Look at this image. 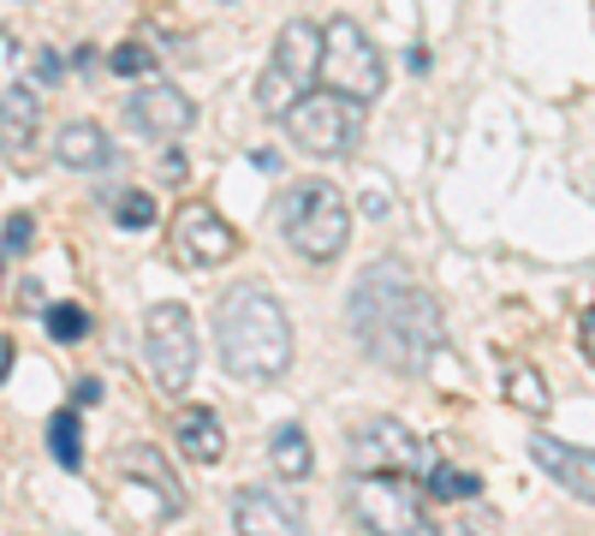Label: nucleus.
Listing matches in <instances>:
<instances>
[{"label": "nucleus", "mask_w": 595, "mask_h": 536, "mask_svg": "<svg viewBox=\"0 0 595 536\" xmlns=\"http://www.w3.org/2000/svg\"><path fill=\"white\" fill-rule=\"evenodd\" d=\"M345 316H352L357 346L394 375H429L447 358L441 310H434V298L417 286V274L399 256H382V263H370L357 274Z\"/></svg>", "instance_id": "1"}, {"label": "nucleus", "mask_w": 595, "mask_h": 536, "mask_svg": "<svg viewBox=\"0 0 595 536\" xmlns=\"http://www.w3.org/2000/svg\"><path fill=\"white\" fill-rule=\"evenodd\" d=\"M214 352L232 382L268 387L293 370V316L268 286H232L214 304Z\"/></svg>", "instance_id": "2"}, {"label": "nucleus", "mask_w": 595, "mask_h": 536, "mask_svg": "<svg viewBox=\"0 0 595 536\" xmlns=\"http://www.w3.org/2000/svg\"><path fill=\"white\" fill-rule=\"evenodd\" d=\"M280 239L293 244L304 263H333L352 239V209L328 179H304L280 197Z\"/></svg>", "instance_id": "3"}, {"label": "nucleus", "mask_w": 595, "mask_h": 536, "mask_svg": "<svg viewBox=\"0 0 595 536\" xmlns=\"http://www.w3.org/2000/svg\"><path fill=\"white\" fill-rule=\"evenodd\" d=\"M316 78H322V24L293 19L274 36V54H268L263 78H256V108L286 120V113L316 90Z\"/></svg>", "instance_id": "4"}, {"label": "nucleus", "mask_w": 595, "mask_h": 536, "mask_svg": "<svg viewBox=\"0 0 595 536\" xmlns=\"http://www.w3.org/2000/svg\"><path fill=\"white\" fill-rule=\"evenodd\" d=\"M286 138H293L304 155H316V162H340V155H352L357 143H364V101H352V96L322 84V90H310L286 113Z\"/></svg>", "instance_id": "5"}, {"label": "nucleus", "mask_w": 595, "mask_h": 536, "mask_svg": "<svg viewBox=\"0 0 595 536\" xmlns=\"http://www.w3.org/2000/svg\"><path fill=\"white\" fill-rule=\"evenodd\" d=\"M143 358H150V375L162 394H185L202 370L197 352V322L185 304H150L143 310Z\"/></svg>", "instance_id": "6"}, {"label": "nucleus", "mask_w": 595, "mask_h": 536, "mask_svg": "<svg viewBox=\"0 0 595 536\" xmlns=\"http://www.w3.org/2000/svg\"><path fill=\"white\" fill-rule=\"evenodd\" d=\"M322 78L328 90L352 96V101H375L387 84V61L375 48V36L357 19H333L322 24Z\"/></svg>", "instance_id": "7"}, {"label": "nucleus", "mask_w": 595, "mask_h": 536, "mask_svg": "<svg viewBox=\"0 0 595 536\" xmlns=\"http://www.w3.org/2000/svg\"><path fill=\"white\" fill-rule=\"evenodd\" d=\"M352 466L370 477H429L434 471V447L417 441L399 417H364L352 424Z\"/></svg>", "instance_id": "8"}, {"label": "nucleus", "mask_w": 595, "mask_h": 536, "mask_svg": "<svg viewBox=\"0 0 595 536\" xmlns=\"http://www.w3.org/2000/svg\"><path fill=\"white\" fill-rule=\"evenodd\" d=\"M345 506H352V518L370 536H441V530L429 525V513L417 506V495L405 483H394V477L357 471L352 489H345Z\"/></svg>", "instance_id": "9"}, {"label": "nucleus", "mask_w": 595, "mask_h": 536, "mask_svg": "<svg viewBox=\"0 0 595 536\" xmlns=\"http://www.w3.org/2000/svg\"><path fill=\"white\" fill-rule=\"evenodd\" d=\"M173 256H179L185 269H221L239 256V233H232L209 203H185V209L173 215Z\"/></svg>", "instance_id": "10"}, {"label": "nucleus", "mask_w": 595, "mask_h": 536, "mask_svg": "<svg viewBox=\"0 0 595 536\" xmlns=\"http://www.w3.org/2000/svg\"><path fill=\"white\" fill-rule=\"evenodd\" d=\"M125 120H132V132L155 143H179L197 125V101L179 84H143V90L125 96Z\"/></svg>", "instance_id": "11"}, {"label": "nucleus", "mask_w": 595, "mask_h": 536, "mask_svg": "<svg viewBox=\"0 0 595 536\" xmlns=\"http://www.w3.org/2000/svg\"><path fill=\"white\" fill-rule=\"evenodd\" d=\"M530 459L554 477L572 501H590L595 506V453H590V447H572V441H560V436H536L530 441Z\"/></svg>", "instance_id": "12"}, {"label": "nucleus", "mask_w": 595, "mask_h": 536, "mask_svg": "<svg viewBox=\"0 0 595 536\" xmlns=\"http://www.w3.org/2000/svg\"><path fill=\"white\" fill-rule=\"evenodd\" d=\"M232 530L239 536H304V518L293 501L268 495V489H239L232 495Z\"/></svg>", "instance_id": "13"}, {"label": "nucleus", "mask_w": 595, "mask_h": 536, "mask_svg": "<svg viewBox=\"0 0 595 536\" xmlns=\"http://www.w3.org/2000/svg\"><path fill=\"white\" fill-rule=\"evenodd\" d=\"M54 162L71 167V173H96L113 162V138L101 132L96 120H66L60 132H54Z\"/></svg>", "instance_id": "14"}, {"label": "nucleus", "mask_w": 595, "mask_h": 536, "mask_svg": "<svg viewBox=\"0 0 595 536\" xmlns=\"http://www.w3.org/2000/svg\"><path fill=\"white\" fill-rule=\"evenodd\" d=\"M36 125H42V101H36V90H24V84L0 90V150L24 155V150L36 143Z\"/></svg>", "instance_id": "15"}, {"label": "nucleus", "mask_w": 595, "mask_h": 536, "mask_svg": "<svg viewBox=\"0 0 595 536\" xmlns=\"http://www.w3.org/2000/svg\"><path fill=\"white\" fill-rule=\"evenodd\" d=\"M179 447H185L191 466H221V459H227L221 417H214L209 405H185V412H179Z\"/></svg>", "instance_id": "16"}, {"label": "nucleus", "mask_w": 595, "mask_h": 536, "mask_svg": "<svg viewBox=\"0 0 595 536\" xmlns=\"http://www.w3.org/2000/svg\"><path fill=\"white\" fill-rule=\"evenodd\" d=\"M506 405H513V412H525V417H548V382H542V370H530V364L506 370Z\"/></svg>", "instance_id": "17"}, {"label": "nucleus", "mask_w": 595, "mask_h": 536, "mask_svg": "<svg viewBox=\"0 0 595 536\" xmlns=\"http://www.w3.org/2000/svg\"><path fill=\"white\" fill-rule=\"evenodd\" d=\"M268 453H274V466H280L286 477H310L316 471V453H310V436H304L298 424H286V429H274V441H268Z\"/></svg>", "instance_id": "18"}, {"label": "nucleus", "mask_w": 595, "mask_h": 536, "mask_svg": "<svg viewBox=\"0 0 595 536\" xmlns=\"http://www.w3.org/2000/svg\"><path fill=\"white\" fill-rule=\"evenodd\" d=\"M48 447H54V459H60L66 471L84 466V424H78V412H54L48 417Z\"/></svg>", "instance_id": "19"}, {"label": "nucleus", "mask_w": 595, "mask_h": 536, "mask_svg": "<svg viewBox=\"0 0 595 536\" xmlns=\"http://www.w3.org/2000/svg\"><path fill=\"white\" fill-rule=\"evenodd\" d=\"M48 335L60 340V346H78L84 335H90V316H84V304H48Z\"/></svg>", "instance_id": "20"}, {"label": "nucleus", "mask_w": 595, "mask_h": 536, "mask_svg": "<svg viewBox=\"0 0 595 536\" xmlns=\"http://www.w3.org/2000/svg\"><path fill=\"white\" fill-rule=\"evenodd\" d=\"M108 66L120 72V78H150V72H155V48H150V42H120V48L108 54Z\"/></svg>", "instance_id": "21"}, {"label": "nucleus", "mask_w": 595, "mask_h": 536, "mask_svg": "<svg viewBox=\"0 0 595 536\" xmlns=\"http://www.w3.org/2000/svg\"><path fill=\"white\" fill-rule=\"evenodd\" d=\"M429 489H434V495H441V501H476V489H483V483H476L471 471L434 466V471H429Z\"/></svg>", "instance_id": "22"}, {"label": "nucleus", "mask_w": 595, "mask_h": 536, "mask_svg": "<svg viewBox=\"0 0 595 536\" xmlns=\"http://www.w3.org/2000/svg\"><path fill=\"white\" fill-rule=\"evenodd\" d=\"M113 221L132 227V233H137V227H155V197L150 192H120V197H113Z\"/></svg>", "instance_id": "23"}, {"label": "nucleus", "mask_w": 595, "mask_h": 536, "mask_svg": "<svg viewBox=\"0 0 595 536\" xmlns=\"http://www.w3.org/2000/svg\"><path fill=\"white\" fill-rule=\"evenodd\" d=\"M31 239H36L31 215H12V221H7V251H31Z\"/></svg>", "instance_id": "24"}, {"label": "nucleus", "mask_w": 595, "mask_h": 536, "mask_svg": "<svg viewBox=\"0 0 595 536\" xmlns=\"http://www.w3.org/2000/svg\"><path fill=\"white\" fill-rule=\"evenodd\" d=\"M577 346H584V358H590V370H595V304L584 310V322H577Z\"/></svg>", "instance_id": "25"}, {"label": "nucleus", "mask_w": 595, "mask_h": 536, "mask_svg": "<svg viewBox=\"0 0 595 536\" xmlns=\"http://www.w3.org/2000/svg\"><path fill=\"white\" fill-rule=\"evenodd\" d=\"M36 84H60V54H36Z\"/></svg>", "instance_id": "26"}, {"label": "nucleus", "mask_w": 595, "mask_h": 536, "mask_svg": "<svg viewBox=\"0 0 595 536\" xmlns=\"http://www.w3.org/2000/svg\"><path fill=\"white\" fill-rule=\"evenodd\" d=\"M179 179H185V155L167 150V155H162V185H179Z\"/></svg>", "instance_id": "27"}, {"label": "nucleus", "mask_w": 595, "mask_h": 536, "mask_svg": "<svg viewBox=\"0 0 595 536\" xmlns=\"http://www.w3.org/2000/svg\"><path fill=\"white\" fill-rule=\"evenodd\" d=\"M364 209H370V215H387V209H394V197H387V192H370Z\"/></svg>", "instance_id": "28"}, {"label": "nucleus", "mask_w": 595, "mask_h": 536, "mask_svg": "<svg viewBox=\"0 0 595 536\" xmlns=\"http://www.w3.org/2000/svg\"><path fill=\"white\" fill-rule=\"evenodd\" d=\"M12 358H19V352H12V340L0 335V382H7V375H12Z\"/></svg>", "instance_id": "29"}]
</instances>
